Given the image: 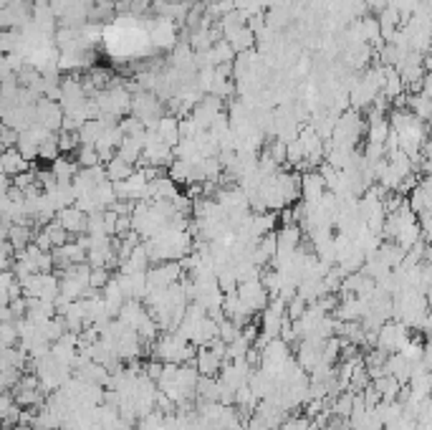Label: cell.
<instances>
[{
    "label": "cell",
    "mask_w": 432,
    "mask_h": 430,
    "mask_svg": "<svg viewBox=\"0 0 432 430\" xmlns=\"http://www.w3.org/2000/svg\"><path fill=\"white\" fill-rule=\"evenodd\" d=\"M23 297L28 299H43V302H56L61 297V276L53 271L48 273H33L28 281H23Z\"/></svg>",
    "instance_id": "1"
},
{
    "label": "cell",
    "mask_w": 432,
    "mask_h": 430,
    "mask_svg": "<svg viewBox=\"0 0 432 430\" xmlns=\"http://www.w3.org/2000/svg\"><path fill=\"white\" fill-rule=\"evenodd\" d=\"M409 342H412V337H409V326L397 319H389L380 331H377V347H380L382 352H387V355H397V352H402Z\"/></svg>",
    "instance_id": "2"
},
{
    "label": "cell",
    "mask_w": 432,
    "mask_h": 430,
    "mask_svg": "<svg viewBox=\"0 0 432 430\" xmlns=\"http://www.w3.org/2000/svg\"><path fill=\"white\" fill-rule=\"evenodd\" d=\"M238 297H240V302L245 304L253 314H260V312L271 304V294H268V289L263 286V279L243 281V284L238 286Z\"/></svg>",
    "instance_id": "3"
},
{
    "label": "cell",
    "mask_w": 432,
    "mask_h": 430,
    "mask_svg": "<svg viewBox=\"0 0 432 430\" xmlns=\"http://www.w3.org/2000/svg\"><path fill=\"white\" fill-rule=\"evenodd\" d=\"M184 268L182 261H165L155 263V266L147 271V279H150V289H167V286L182 281Z\"/></svg>",
    "instance_id": "4"
},
{
    "label": "cell",
    "mask_w": 432,
    "mask_h": 430,
    "mask_svg": "<svg viewBox=\"0 0 432 430\" xmlns=\"http://www.w3.org/2000/svg\"><path fill=\"white\" fill-rule=\"evenodd\" d=\"M64 116H66V109L61 106V101H53L48 97L35 104V124L40 127L51 129V132H61L64 129Z\"/></svg>",
    "instance_id": "5"
},
{
    "label": "cell",
    "mask_w": 432,
    "mask_h": 430,
    "mask_svg": "<svg viewBox=\"0 0 432 430\" xmlns=\"http://www.w3.org/2000/svg\"><path fill=\"white\" fill-rule=\"evenodd\" d=\"M33 6L31 0H16L13 6H6L3 13H0V23L6 31H13V28H26V26L33 21Z\"/></svg>",
    "instance_id": "6"
},
{
    "label": "cell",
    "mask_w": 432,
    "mask_h": 430,
    "mask_svg": "<svg viewBox=\"0 0 432 430\" xmlns=\"http://www.w3.org/2000/svg\"><path fill=\"white\" fill-rule=\"evenodd\" d=\"M56 221L61 223V226H64L71 236H84V233H87V228H89V215L84 213L81 208H76V205H69V208L58 210Z\"/></svg>",
    "instance_id": "7"
},
{
    "label": "cell",
    "mask_w": 432,
    "mask_h": 430,
    "mask_svg": "<svg viewBox=\"0 0 432 430\" xmlns=\"http://www.w3.org/2000/svg\"><path fill=\"white\" fill-rule=\"evenodd\" d=\"M301 198L304 203H316V200L323 198V192H326V180H323V175L319 170H311V172H304L301 175Z\"/></svg>",
    "instance_id": "8"
},
{
    "label": "cell",
    "mask_w": 432,
    "mask_h": 430,
    "mask_svg": "<svg viewBox=\"0 0 432 430\" xmlns=\"http://www.w3.org/2000/svg\"><path fill=\"white\" fill-rule=\"evenodd\" d=\"M31 167H33V162H28V160L21 155L18 147H8V150H3V158H0V170H3V175L16 177V175L28 172Z\"/></svg>",
    "instance_id": "9"
},
{
    "label": "cell",
    "mask_w": 432,
    "mask_h": 430,
    "mask_svg": "<svg viewBox=\"0 0 432 430\" xmlns=\"http://www.w3.org/2000/svg\"><path fill=\"white\" fill-rule=\"evenodd\" d=\"M223 365H225V360L215 355L213 349L200 347L197 360H195V367H197V373H200V377H218V375L223 373Z\"/></svg>",
    "instance_id": "10"
},
{
    "label": "cell",
    "mask_w": 432,
    "mask_h": 430,
    "mask_svg": "<svg viewBox=\"0 0 432 430\" xmlns=\"http://www.w3.org/2000/svg\"><path fill=\"white\" fill-rule=\"evenodd\" d=\"M177 23L167 21V18H157L155 26H152V41L157 48H172L177 43Z\"/></svg>",
    "instance_id": "11"
},
{
    "label": "cell",
    "mask_w": 432,
    "mask_h": 430,
    "mask_svg": "<svg viewBox=\"0 0 432 430\" xmlns=\"http://www.w3.org/2000/svg\"><path fill=\"white\" fill-rule=\"evenodd\" d=\"M147 132H150V129H147ZM152 132L157 134V137H160L162 142H165V145L167 147H177L179 142H182V134H179V119L177 116H170V114H165L160 119V124H157V129H152Z\"/></svg>",
    "instance_id": "12"
},
{
    "label": "cell",
    "mask_w": 432,
    "mask_h": 430,
    "mask_svg": "<svg viewBox=\"0 0 432 430\" xmlns=\"http://www.w3.org/2000/svg\"><path fill=\"white\" fill-rule=\"evenodd\" d=\"M106 129L109 127H106L104 119H89V122L81 124V129L76 134H79L81 145H96V142L104 137Z\"/></svg>",
    "instance_id": "13"
},
{
    "label": "cell",
    "mask_w": 432,
    "mask_h": 430,
    "mask_svg": "<svg viewBox=\"0 0 432 430\" xmlns=\"http://www.w3.org/2000/svg\"><path fill=\"white\" fill-rule=\"evenodd\" d=\"M51 170L58 177V182H74V177L81 172V165L76 162V158H66V155H61L56 162H51Z\"/></svg>",
    "instance_id": "14"
},
{
    "label": "cell",
    "mask_w": 432,
    "mask_h": 430,
    "mask_svg": "<svg viewBox=\"0 0 432 430\" xmlns=\"http://www.w3.org/2000/svg\"><path fill=\"white\" fill-rule=\"evenodd\" d=\"M236 56L238 51L233 48L231 41H218L213 48L208 51V58H210V66H223V64H236Z\"/></svg>",
    "instance_id": "15"
},
{
    "label": "cell",
    "mask_w": 432,
    "mask_h": 430,
    "mask_svg": "<svg viewBox=\"0 0 432 430\" xmlns=\"http://www.w3.org/2000/svg\"><path fill=\"white\" fill-rule=\"evenodd\" d=\"M137 172V165L127 162V160H121L119 155H116L111 162H106V177H109L111 182H124L129 180L132 175Z\"/></svg>",
    "instance_id": "16"
},
{
    "label": "cell",
    "mask_w": 432,
    "mask_h": 430,
    "mask_svg": "<svg viewBox=\"0 0 432 430\" xmlns=\"http://www.w3.org/2000/svg\"><path fill=\"white\" fill-rule=\"evenodd\" d=\"M167 177L175 182V185H192V165L190 162H184V160H175L172 165L167 167Z\"/></svg>",
    "instance_id": "17"
},
{
    "label": "cell",
    "mask_w": 432,
    "mask_h": 430,
    "mask_svg": "<svg viewBox=\"0 0 432 430\" xmlns=\"http://www.w3.org/2000/svg\"><path fill=\"white\" fill-rule=\"evenodd\" d=\"M407 109L412 111V114L417 116V119H422V122H427L432 116V99L427 97L425 92L420 94H409V104Z\"/></svg>",
    "instance_id": "18"
},
{
    "label": "cell",
    "mask_w": 432,
    "mask_h": 430,
    "mask_svg": "<svg viewBox=\"0 0 432 430\" xmlns=\"http://www.w3.org/2000/svg\"><path fill=\"white\" fill-rule=\"evenodd\" d=\"M31 355L23 347H3V370H23Z\"/></svg>",
    "instance_id": "19"
},
{
    "label": "cell",
    "mask_w": 432,
    "mask_h": 430,
    "mask_svg": "<svg viewBox=\"0 0 432 430\" xmlns=\"http://www.w3.org/2000/svg\"><path fill=\"white\" fill-rule=\"evenodd\" d=\"M33 238H35V231L31 226H13L11 236H8V241H11L16 250L28 248V246L33 243Z\"/></svg>",
    "instance_id": "20"
},
{
    "label": "cell",
    "mask_w": 432,
    "mask_h": 430,
    "mask_svg": "<svg viewBox=\"0 0 432 430\" xmlns=\"http://www.w3.org/2000/svg\"><path fill=\"white\" fill-rule=\"evenodd\" d=\"M76 162L81 165V170L84 167H96V165H101V158H99V150L96 145H81L79 150L74 152Z\"/></svg>",
    "instance_id": "21"
},
{
    "label": "cell",
    "mask_w": 432,
    "mask_h": 430,
    "mask_svg": "<svg viewBox=\"0 0 432 430\" xmlns=\"http://www.w3.org/2000/svg\"><path fill=\"white\" fill-rule=\"evenodd\" d=\"M250 349H253V342H250L245 334H240L238 339H233L231 344H228V360H243V357L250 355ZM225 360V362H228Z\"/></svg>",
    "instance_id": "22"
},
{
    "label": "cell",
    "mask_w": 432,
    "mask_h": 430,
    "mask_svg": "<svg viewBox=\"0 0 432 430\" xmlns=\"http://www.w3.org/2000/svg\"><path fill=\"white\" fill-rule=\"evenodd\" d=\"M111 279H114V276L109 273V268H92V279H89V284H92L94 291H104Z\"/></svg>",
    "instance_id": "23"
},
{
    "label": "cell",
    "mask_w": 432,
    "mask_h": 430,
    "mask_svg": "<svg viewBox=\"0 0 432 430\" xmlns=\"http://www.w3.org/2000/svg\"><path fill=\"white\" fill-rule=\"evenodd\" d=\"M417 218H420L422 241H425L427 246H432V210H425V213H420Z\"/></svg>",
    "instance_id": "24"
},
{
    "label": "cell",
    "mask_w": 432,
    "mask_h": 430,
    "mask_svg": "<svg viewBox=\"0 0 432 430\" xmlns=\"http://www.w3.org/2000/svg\"><path fill=\"white\" fill-rule=\"evenodd\" d=\"M33 243L38 246L40 250H53V243H51V238H48V233H46V231H38V233H35Z\"/></svg>",
    "instance_id": "25"
},
{
    "label": "cell",
    "mask_w": 432,
    "mask_h": 430,
    "mask_svg": "<svg viewBox=\"0 0 432 430\" xmlns=\"http://www.w3.org/2000/svg\"><path fill=\"white\" fill-rule=\"evenodd\" d=\"M116 6H119V11L121 8H132V6H139V8H150L152 6V0H121V3H116Z\"/></svg>",
    "instance_id": "26"
},
{
    "label": "cell",
    "mask_w": 432,
    "mask_h": 430,
    "mask_svg": "<svg viewBox=\"0 0 432 430\" xmlns=\"http://www.w3.org/2000/svg\"><path fill=\"white\" fill-rule=\"evenodd\" d=\"M422 158L427 160V162L432 165V137H427V142H425V147H422Z\"/></svg>",
    "instance_id": "27"
},
{
    "label": "cell",
    "mask_w": 432,
    "mask_h": 430,
    "mask_svg": "<svg viewBox=\"0 0 432 430\" xmlns=\"http://www.w3.org/2000/svg\"><path fill=\"white\" fill-rule=\"evenodd\" d=\"M430 210H432V203H430Z\"/></svg>",
    "instance_id": "28"
}]
</instances>
